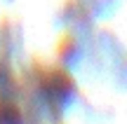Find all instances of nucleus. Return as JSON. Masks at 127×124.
I'll list each match as a JSON object with an SVG mask.
<instances>
[]
</instances>
